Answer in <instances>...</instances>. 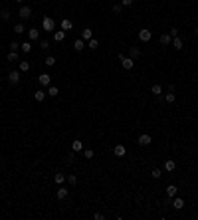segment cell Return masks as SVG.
Returning a JSON list of instances; mask_svg holds the SVG:
<instances>
[{
  "mask_svg": "<svg viewBox=\"0 0 198 220\" xmlns=\"http://www.w3.org/2000/svg\"><path fill=\"white\" fill-rule=\"evenodd\" d=\"M53 180H56L58 185H61V182L66 180V174H64V173H56V177H53Z\"/></svg>",
  "mask_w": 198,
  "mask_h": 220,
  "instance_id": "cell-29",
  "label": "cell"
},
{
  "mask_svg": "<svg viewBox=\"0 0 198 220\" xmlns=\"http://www.w3.org/2000/svg\"><path fill=\"white\" fill-rule=\"evenodd\" d=\"M151 38H152L151 30H147V28H143V30H139V40H141V42H149Z\"/></svg>",
  "mask_w": 198,
  "mask_h": 220,
  "instance_id": "cell-5",
  "label": "cell"
},
{
  "mask_svg": "<svg viewBox=\"0 0 198 220\" xmlns=\"http://www.w3.org/2000/svg\"><path fill=\"white\" fill-rule=\"evenodd\" d=\"M42 28H44L46 32H53V28H56V22H53L50 16H44V20H42Z\"/></svg>",
  "mask_w": 198,
  "mask_h": 220,
  "instance_id": "cell-1",
  "label": "cell"
},
{
  "mask_svg": "<svg viewBox=\"0 0 198 220\" xmlns=\"http://www.w3.org/2000/svg\"><path fill=\"white\" fill-rule=\"evenodd\" d=\"M64 38H66V32H64V30H59V32H53V40H56V42H61Z\"/></svg>",
  "mask_w": 198,
  "mask_h": 220,
  "instance_id": "cell-23",
  "label": "cell"
},
{
  "mask_svg": "<svg viewBox=\"0 0 198 220\" xmlns=\"http://www.w3.org/2000/svg\"><path fill=\"white\" fill-rule=\"evenodd\" d=\"M171 42H172V36H171V34H160V44H163V46H168Z\"/></svg>",
  "mask_w": 198,
  "mask_h": 220,
  "instance_id": "cell-18",
  "label": "cell"
},
{
  "mask_svg": "<svg viewBox=\"0 0 198 220\" xmlns=\"http://www.w3.org/2000/svg\"><path fill=\"white\" fill-rule=\"evenodd\" d=\"M72 28H73V22H72V20H67V18H64V20H61V30H64V32H69Z\"/></svg>",
  "mask_w": 198,
  "mask_h": 220,
  "instance_id": "cell-15",
  "label": "cell"
},
{
  "mask_svg": "<svg viewBox=\"0 0 198 220\" xmlns=\"http://www.w3.org/2000/svg\"><path fill=\"white\" fill-rule=\"evenodd\" d=\"M0 20H2V22L10 20V10H2V12H0Z\"/></svg>",
  "mask_w": 198,
  "mask_h": 220,
  "instance_id": "cell-26",
  "label": "cell"
},
{
  "mask_svg": "<svg viewBox=\"0 0 198 220\" xmlns=\"http://www.w3.org/2000/svg\"><path fill=\"white\" fill-rule=\"evenodd\" d=\"M121 64H123V67H125V69H133L135 60H133V58H123V60H121Z\"/></svg>",
  "mask_w": 198,
  "mask_h": 220,
  "instance_id": "cell-11",
  "label": "cell"
},
{
  "mask_svg": "<svg viewBox=\"0 0 198 220\" xmlns=\"http://www.w3.org/2000/svg\"><path fill=\"white\" fill-rule=\"evenodd\" d=\"M83 48H85V40L77 38V40L73 42V50H75V52H83Z\"/></svg>",
  "mask_w": 198,
  "mask_h": 220,
  "instance_id": "cell-8",
  "label": "cell"
},
{
  "mask_svg": "<svg viewBox=\"0 0 198 220\" xmlns=\"http://www.w3.org/2000/svg\"><path fill=\"white\" fill-rule=\"evenodd\" d=\"M66 179H67V182H69L72 187H75V185H77V177H75V174H67Z\"/></svg>",
  "mask_w": 198,
  "mask_h": 220,
  "instance_id": "cell-30",
  "label": "cell"
},
{
  "mask_svg": "<svg viewBox=\"0 0 198 220\" xmlns=\"http://www.w3.org/2000/svg\"><path fill=\"white\" fill-rule=\"evenodd\" d=\"M93 218H95V220H103V218H105V216H103V214H101V212H95V214H93Z\"/></svg>",
  "mask_w": 198,
  "mask_h": 220,
  "instance_id": "cell-41",
  "label": "cell"
},
{
  "mask_svg": "<svg viewBox=\"0 0 198 220\" xmlns=\"http://www.w3.org/2000/svg\"><path fill=\"white\" fill-rule=\"evenodd\" d=\"M194 34H196V36H198V28H196V30H194Z\"/></svg>",
  "mask_w": 198,
  "mask_h": 220,
  "instance_id": "cell-44",
  "label": "cell"
},
{
  "mask_svg": "<svg viewBox=\"0 0 198 220\" xmlns=\"http://www.w3.org/2000/svg\"><path fill=\"white\" fill-rule=\"evenodd\" d=\"M172 206L176 208V210H182V208H184V200L180 198V196H174V200H172Z\"/></svg>",
  "mask_w": 198,
  "mask_h": 220,
  "instance_id": "cell-10",
  "label": "cell"
},
{
  "mask_svg": "<svg viewBox=\"0 0 198 220\" xmlns=\"http://www.w3.org/2000/svg\"><path fill=\"white\" fill-rule=\"evenodd\" d=\"M93 149H85V151H83V157H85V159H93Z\"/></svg>",
  "mask_w": 198,
  "mask_h": 220,
  "instance_id": "cell-37",
  "label": "cell"
},
{
  "mask_svg": "<svg viewBox=\"0 0 198 220\" xmlns=\"http://www.w3.org/2000/svg\"><path fill=\"white\" fill-rule=\"evenodd\" d=\"M176 192H178L176 185H168V187H166V194H168V198H174V196H176Z\"/></svg>",
  "mask_w": 198,
  "mask_h": 220,
  "instance_id": "cell-14",
  "label": "cell"
},
{
  "mask_svg": "<svg viewBox=\"0 0 198 220\" xmlns=\"http://www.w3.org/2000/svg\"><path fill=\"white\" fill-rule=\"evenodd\" d=\"M129 58H133V60L141 58V50H139V48H135V46H131V48H129Z\"/></svg>",
  "mask_w": 198,
  "mask_h": 220,
  "instance_id": "cell-13",
  "label": "cell"
},
{
  "mask_svg": "<svg viewBox=\"0 0 198 220\" xmlns=\"http://www.w3.org/2000/svg\"><path fill=\"white\" fill-rule=\"evenodd\" d=\"M165 101H166V103H174V101H176V95H174V91H168V93L165 95Z\"/></svg>",
  "mask_w": 198,
  "mask_h": 220,
  "instance_id": "cell-22",
  "label": "cell"
},
{
  "mask_svg": "<svg viewBox=\"0 0 198 220\" xmlns=\"http://www.w3.org/2000/svg\"><path fill=\"white\" fill-rule=\"evenodd\" d=\"M16 2H18V4H22V2H24V0H16Z\"/></svg>",
  "mask_w": 198,
  "mask_h": 220,
  "instance_id": "cell-43",
  "label": "cell"
},
{
  "mask_svg": "<svg viewBox=\"0 0 198 220\" xmlns=\"http://www.w3.org/2000/svg\"><path fill=\"white\" fill-rule=\"evenodd\" d=\"M20 50H22L24 54H30V52H32V44H30V40H28V42H24V44L20 46Z\"/></svg>",
  "mask_w": 198,
  "mask_h": 220,
  "instance_id": "cell-21",
  "label": "cell"
},
{
  "mask_svg": "<svg viewBox=\"0 0 198 220\" xmlns=\"http://www.w3.org/2000/svg\"><path fill=\"white\" fill-rule=\"evenodd\" d=\"M38 38H40V30H38V28H30V30H28V40L36 42Z\"/></svg>",
  "mask_w": 198,
  "mask_h": 220,
  "instance_id": "cell-6",
  "label": "cell"
},
{
  "mask_svg": "<svg viewBox=\"0 0 198 220\" xmlns=\"http://www.w3.org/2000/svg\"><path fill=\"white\" fill-rule=\"evenodd\" d=\"M196 22H198V16H196Z\"/></svg>",
  "mask_w": 198,
  "mask_h": 220,
  "instance_id": "cell-45",
  "label": "cell"
},
{
  "mask_svg": "<svg viewBox=\"0 0 198 220\" xmlns=\"http://www.w3.org/2000/svg\"><path fill=\"white\" fill-rule=\"evenodd\" d=\"M38 81H40V85H44V87L52 85V77H50V73H40Z\"/></svg>",
  "mask_w": 198,
  "mask_h": 220,
  "instance_id": "cell-4",
  "label": "cell"
},
{
  "mask_svg": "<svg viewBox=\"0 0 198 220\" xmlns=\"http://www.w3.org/2000/svg\"><path fill=\"white\" fill-rule=\"evenodd\" d=\"M56 194H58V198H59V200H66L67 196H69V190H67V188H64V187H59Z\"/></svg>",
  "mask_w": 198,
  "mask_h": 220,
  "instance_id": "cell-9",
  "label": "cell"
},
{
  "mask_svg": "<svg viewBox=\"0 0 198 220\" xmlns=\"http://www.w3.org/2000/svg\"><path fill=\"white\" fill-rule=\"evenodd\" d=\"M72 149L75 151V153H79V151H83V143H81V139H75L72 143Z\"/></svg>",
  "mask_w": 198,
  "mask_h": 220,
  "instance_id": "cell-17",
  "label": "cell"
},
{
  "mask_svg": "<svg viewBox=\"0 0 198 220\" xmlns=\"http://www.w3.org/2000/svg\"><path fill=\"white\" fill-rule=\"evenodd\" d=\"M40 48H42V50H48V48H50V42H48V40H42V42H40Z\"/></svg>",
  "mask_w": 198,
  "mask_h": 220,
  "instance_id": "cell-39",
  "label": "cell"
},
{
  "mask_svg": "<svg viewBox=\"0 0 198 220\" xmlns=\"http://www.w3.org/2000/svg\"><path fill=\"white\" fill-rule=\"evenodd\" d=\"M168 34H171L172 38H176V36H178V28H172V30H171V32H168Z\"/></svg>",
  "mask_w": 198,
  "mask_h": 220,
  "instance_id": "cell-42",
  "label": "cell"
},
{
  "mask_svg": "<svg viewBox=\"0 0 198 220\" xmlns=\"http://www.w3.org/2000/svg\"><path fill=\"white\" fill-rule=\"evenodd\" d=\"M34 97H36V101H44V99H46V93H44L42 89H36V93H34Z\"/></svg>",
  "mask_w": 198,
  "mask_h": 220,
  "instance_id": "cell-24",
  "label": "cell"
},
{
  "mask_svg": "<svg viewBox=\"0 0 198 220\" xmlns=\"http://www.w3.org/2000/svg\"><path fill=\"white\" fill-rule=\"evenodd\" d=\"M93 38V30L91 28H85L83 32H81V40H85V42H89Z\"/></svg>",
  "mask_w": 198,
  "mask_h": 220,
  "instance_id": "cell-12",
  "label": "cell"
},
{
  "mask_svg": "<svg viewBox=\"0 0 198 220\" xmlns=\"http://www.w3.org/2000/svg\"><path fill=\"white\" fill-rule=\"evenodd\" d=\"M151 91H152V93H155V95H160V93H163V87L158 85V83H155V85L151 87Z\"/></svg>",
  "mask_w": 198,
  "mask_h": 220,
  "instance_id": "cell-32",
  "label": "cell"
},
{
  "mask_svg": "<svg viewBox=\"0 0 198 220\" xmlns=\"http://www.w3.org/2000/svg\"><path fill=\"white\" fill-rule=\"evenodd\" d=\"M6 60H8V62H18V60H20L18 52H10V54L6 56Z\"/></svg>",
  "mask_w": 198,
  "mask_h": 220,
  "instance_id": "cell-25",
  "label": "cell"
},
{
  "mask_svg": "<svg viewBox=\"0 0 198 220\" xmlns=\"http://www.w3.org/2000/svg\"><path fill=\"white\" fill-rule=\"evenodd\" d=\"M171 44H172V48H176V50H182V46H184V42L180 40L178 36H176V38H172V42H171Z\"/></svg>",
  "mask_w": 198,
  "mask_h": 220,
  "instance_id": "cell-20",
  "label": "cell"
},
{
  "mask_svg": "<svg viewBox=\"0 0 198 220\" xmlns=\"http://www.w3.org/2000/svg\"><path fill=\"white\" fill-rule=\"evenodd\" d=\"M121 4H123V8H125V6H133V0H121Z\"/></svg>",
  "mask_w": 198,
  "mask_h": 220,
  "instance_id": "cell-40",
  "label": "cell"
},
{
  "mask_svg": "<svg viewBox=\"0 0 198 220\" xmlns=\"http://www.w3.org/2000/svg\"><path fill=\"white\" fill-rule=\"evenodd\" d=\"M151 177H152V179H160V177H163V171H160V169H152Z\"/></svg>",
  "mask_w": 198,
  "mask_h": 220,
  "instance_id": "cell-31",
  "label": "cell"
},
{
  "mask_svg": "<svg viewBox=\"0 0 198 220\" xmlns=\"http://www.w3.org/2000/svg\"><path fill=\"white\" fill-rule=\"evenodd\" d=\"M113 12L121 14V12H123V4H117V2H115V4H113Z\"/></svg>",
  "mask_w": 198,
  "mask_h": 220,
  "instance_id": "cell-35",
  "label": "cell"
},
{
  "mask_svg": "<svg viewBox=\"0 0 198 220\" xmlns=\"http://www.w3.org/2000/svg\"><path fill=\"white\" fill-rule=\"evenodd\" d=\"M18 50H20L18 42H10V52H18Z\"/></svg>",
  "mask_w": 198,
  "mask_h": 220,
  "instance_id": "cell-38",
  "label": "cell"
},
{
  "mask_svg": "<svg viewBox=\"0 0 198 220\" xmlns=\"http://www.w3.org/2000/svg\"><path fill=\"white\" fill-rule=\"evenodd\" d=\"M151 135H147V133H143V135H141V137H139V141H137V143H139V145H141V147H147V145H151Z\"/></svg>",
  "mask_w": 198,
  "mask_h": 220,
  "instance_id": "cell-7",
  "label": "cell"
},
{
  "mask_svg": "<svg viewBox=\"0 0 198 220\" xmlns=\"http://www.w3.org/2000/svg\"><path fill=\"white\" fill-rule=\"evenodd\" d=\"M8 81H10L12 85H18L20 83V72L18 69H12V72L8 73Z\"/></svg>",
  "mask_w": 198,
  "mask_h": 220,
  "instance_id": "cell-3",
  "label": "cell"
},
{
  "mask_svg": "<svg viewBox=\"0 0 198 220\" xmlns=\"http://www.w3.org/2000/svg\"><path fill=\"white\" fill-rule=\"evenodd\" d=\"M174 167H176V163H174V161H166V163H165V171H168V173L174 171Z\"/></svg>",
  "mask_w": 198,
  "mask_h": 220,
  "instance_id": "cell-27",
  "label": "cell"
},
{
  "mask_svg": "<svg viewBox=\"0 0 198 220\" xmlns=\"http://www.w3.org/2000/svg\"><path fill=\"white\" fill-rule=\"evenodd\" d=\"M87 46L91 48V50H95V48H97V46H99V40H95V38H91V40L87 42Z\"/></svg>",
  "mask_w": 198,
  "mask_h": 220,
  "instance_id": "cell-34",
  "label": "cell"
},
{
  "mask_svg": "<svg viewBox=\"0 0 198 220\" xmlns=\"http://www.w3.org/2000/svg\"><path fill=\"white\" fill-rule=\"evenodd\" d=\"M58 93H59V89H58L56 85H50V87H48V95H52V97H56Z\"/></svg>",
  "mask_w": 198,
  "mask_h": 220,
  "instance_id": "cell-28",
  "label": "cell"
},
{
  "mask_svg": "<svg viewBox=\"0 0 198 220\" xmlns=\"http://www.w3.org/2000/svg\"><path fill=\"white\" fill-rule=\"evenodd\" d=\"M53 64H56V58H53V56H48V58H46V66H48V67H52Z\"/></svg>",
  "mask_w": 198,
  "mask_h": 220,
  "instance_id": "cell-36",
  "label": "cell"
},
{
  "mask_svg": "<svg viewBox=\"0 0 198 220\" xmlns=\"http://www.w3.org/2000/svg\"><path fill=\"white\" fill-rule=\"evenodd\" d=\"M24 32H26V26H24L22 22H18V24L14 26V34H18V36H22Z\"/></svg>",
  "mask_w": 198,
  "mask_h": 220,
  "instance_id": "cell-19",
  "label": "cell"
},
{
  "mask_svg": "<svg viewBox=\"0 0 198 220\" xmlns=\"http://www.w3.org/2000/svg\"><path fill=\"white\" fill-rule=\"evenodd\" d=\"M18 16L22 18V20H30V18H32V8L30 6H20Z\"/></svg>",
  "mask_w": 198,
  "mask_h": 220,
  "instance_id": "cell-2",
  "label": "cell"
},
{
  "mask_svg": "<svg viewBox=\"0 0 198 220\" xmlns=\"http://www.w3.org/2000/svg\"><path fill=\"white\" fill-rule=\"evenodd\" d=\"M30 69V62H20V72H28Z\"/></svg>",
  "mask_w": 198,
  "mask_h": 220,
  "instance_id": "cell-33",
  "label": "cell"
},
{
  "mask_svg": "<svg viewBox=\"0 0 198 220\" xmlns=\"http://www.w3.org/2000/svg\"><path fill=\"white\" fill-rule=\"evenodd\" d=\"M125 153H127L125 145H115V157H125Z\"/></svg>",
  "mask_w": 198,
  "mask_h": 220,
  "instance_id": "cell-16",
  "label": "cell"
}]
</instances>
